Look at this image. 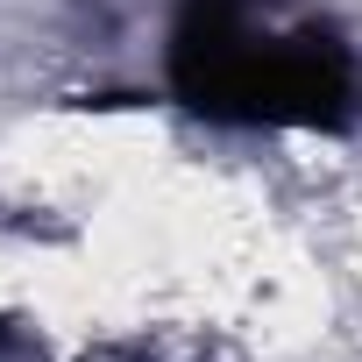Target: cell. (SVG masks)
<instances>
[{
	"label": "cell",
	"instance_id": "cell-1",
	"mask_svg": "<svg viewBox=\"0 0 362 362\" xmlns=\"http://www.w3.org/2000/svg\"><path fill=\"white\" fill-rule=\"evenodd\" d=\"M170 86L192 114L235 128H355L362 64L284 0H177Z\"/></svg>",
	"mask_w": 362,
	"mask_h": 362
}]
</instances>
